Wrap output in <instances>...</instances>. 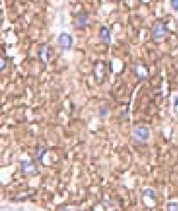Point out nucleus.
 <instances>
[{"instance_id": "10", "label": "nucleus", "mask_w": 178, "mask_h": 211, "mask_svg": "<svg viewBox=\"0 0 178 211\" xmlns=\"http://www.w3.org/2000/svg\"><path fill=\"white\" fill-rule=\"evenodd\" d=\"M7 66V60L3 57H0V72H2L4 70H6Z\"/></svg>"}, {"instance_id": "4", "label": "nucleus", "mask_w": 178, "mask_h": 211, "mask_svg": "<svg viewBox=\"0 0 178 211\" xmlns=\"http://www.w3.org/2000/svg\"><path fill=\"white\" fill-rule=\"evenodd\" d=\"M132 72L138 80H146L148 75V68L143 63H134L132 66Z\"/></svg>"}, {"instance_id": "11", "label": "nucleus", "mask_w": 178, "mask_h": 211, "mask_svg": "<svg viewBox=\"0 0 178 211\" xmlns=\"http://www.w3.org/2000/svg\"><path fill=\"white\" fill-rule=\"evenodd\" d=\"M170 4L174 11H178V0H170Z\"/></svg>"}, {"instance_id": "7", "label": "nucleus", "mask_w": 178, "mask_h": 211, "mask_svg": "<svg viewBox=\"0 0 178 211\" xmlns=\"http://www.w3.org/2000/svg\"><path fill=\"white\" fill-rule=\"evenodd\" d=\"M49 46L47 44H42L37 48V58L40 63H47L50 57V52H49Z\"/></svg>"}, {"instance_id": "6", "label": "nucleus", "mask_w": 178, "mask_h": 211, "mask_svg": "<svg viewBox=\"0 0 178 211\" xmlns=\"http://www.w3.org/2000/svg\"><path fill=\"white\" fill-rule=\"evenodd\" d=\"M89 17L86 13H81L76 16L73 21V27L77 30H83L88 26Z\"/></svg>"}, {"instance_id": "1", "label": "nucleus", "mask_w": 178, "mask_h": 211, "mask_svg": "<svg viewBox=\"0 0 178 211\" xmlns=\"http://www.w3.org/2000/svg\"><path fill=\"white\" fill-rule=\"evenodd\" d=\"M93 76L95 82L98 84L103 83L107 77V65L103 61L97 62L93 68Z\"/></svg>"}, {"instance_id": "12", "label": "nucleus", "mask_w": 178, "mask_h": 211, "mask_svg": "<svg viewBox=\"0 0 178 211\" xmlns=\"http://www.w3.org/2000/svg\"><path fill=\"white\" fill-rule=\"evenodd\" d=\"M174 107H177V106H178V96H177V97L174 99Z\"/></svg>"}, {"instance_id": "9", "label": "nucleus", "mask_w": 178, "mask_h": 211, "mask_svg": "<svg viewBox=\"0 0 178 211\" xmlns=\"http://www.w3.org/2000/svg\"><path fill=\"white\" fill-rule=\"evenodd\" d=\"M108 112H109V110H108L107 107H105V106L100 107L98 109V114H99V117H101V118H105L108 115Z\"/></svg>"}, {"instance_id": "8", "label": "nucleus", "mask_w": 178, "mask_h": 211, "mask_svg": "<svg viewBox=\"0 0 178 211\" xmlns=\"http://www.w3.org/2000/svg\"><path fill=\"white\" fill-rule=\"evenodd\" d=\"M98 38L100 42L104 45H111L112 43V33L109 29L106 26H101L98 32Z\"/></svg>"}, {"instance_id": "3", "label": "nucleus", "mask_w": 178, "mask_h": 211, "mask_svg": "<svg viewBox=\"0 0 178 211\" xmlns=\"http://www.w3.org/2000/svg\"><path fill=\"white\" fill-rule=\"evenodd\" d=\"M168 32H169V30L166 26V24L163 21H158L155 23L153 28H152L151 37L154 41L160 40L167 35Z\"/></svg>"}, {"instance_id": "2", "label": "nucleus", "mask_w": 178, "mask_h": 211, "mask_svg": "<svg viewBox=\"0 0 178 211\" xmlns=\"http://www.w3.org/2000/svg\"><path fill=\"white\" fill-rule=\"evenodd\" d=\"M57 44L59 46V48L63 50V51H69V50H71V48L72 47L73 38L69 32H61L58 35Z\"/></svg>"}, {"instance_id": "5", "label": "nucleus", "mask_w": 178, "mask_h": 211, "mask_svg": "<svg viewBox=\"0 0 178 211\" xmlns=\"http://www.w3.org/2000/svg\"><path fill=\"white\" fill-rule=\"evenodd\" d=\"M133 137L139 142H146L149 137V131L146 127L138 126L133 130Z\"/></svg>"}]
</instances>
